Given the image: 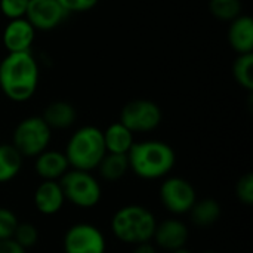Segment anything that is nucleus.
<instances>
[{
    "mask_svg": "<svg viewBox=\"0 0 253 253\" xmlns=\"http://www.w3.org/2000/svg\"><path fill=\"white\" fill-rule=\"evenodd\" d=\"M39 86V65L31 52H10L0 62V89L13 102L28 101Z\"/></svg>",
    "mask_w": 253,
    "mask_h": 253,
    "instance_id": "f257e3e1",
    "label": "nucleus"
},
{
    "mask_svg": "<svg viewBox=\"0 0 253 253\" xmlns=\"http://www.w3.org/2000/svg\"><path fill=\"white\" fill-rule=\"evenodd\" d=\"M129 169L141 179L154 181L165 178L175 166L173 148L163 141L135 142L127 153Z\"/></svg>",
    "mask_w": 253,
    "mask_h": 253,
    "instance_id": "f03ea898",
    "label": "nucleus"
},
{
    "mask_svg": "<svg viewBox=\"0 0 253 253\" xmlns=\"http://www.w3.org/2000/svg\"><path fill=\"white\" fill-rule=\"evenodd\" d=\"M157 219L153 212L141 205L120 208L111 218V231L117 240L126 245L147 243L153 239Z\"/></svg>",
    "mask_w": 253,
    "mask_h": 253,
    "instance_id": "7ed1b4c3",
    "label": "nucleus"
},
{
    "mask_svg": "<svg viewBox=\"0 0 253 253\" xmlns=\"http://www.w3.org/2000/svg\"><path fill=\"white\" fill-rule=\"evenodd\" d=\"M105 153L102 130L96 126H83L77 129L68 139L64 151L70 169L86 172L96 169Z\"/></svg>",
    "mask_w": 253,
    "mask_h": 253,
    "instance_id": "20e7f679",
    "label": "nucleus"
},
{
    "mask_svg": "<svg viewBox=\"0 0 253 253\" xmlns=\"http://www.w3.org/2000/svg\"><path fill=\"white\" fill-rule=\"evenodd\" d=\"M58 182L62 188L65 202H70L76 208L92 209L101 202V185L90 172L68 169Z\"/></svg>",
    "mask_w": 253,
    "mask_h": 253,
    "instance_id": "39448f33",
    "label": "nucleus"
},
{
    "mask_svg": "<svg viewBox=\"0 0 253 253\" xmlns=\"http://www.w3.org/2000/svg\"><path fill=\"white\" fill-rule=\"evenodd\" d=\"M52 138V129L40 116H31L21 120L12 135V145L22 157H36L47 150Z\"/></svg>",
    "mask_w": 253,
    "mask_h": 253,
    "instance_id": "423d86ee",
    "label": "nucleus"
},
{
    "mask_svg": "<svg viewBox=\"0 0 253 253\" xmlns=\"http://www.w3.org/2000/svg\"><path fill=\"white\" fill-rule=\"evenodd\" d=\"M119 122L133 133L151 132L162 123V110L150 99H135L122 108Z\"/></svg>",
    "mask_w": 253,
    "mask_h": 253,
    "instance_id": "0eeeda50",
    "label": "nucleus"
},
{
    "mask_svg": "<svg viewBox=\"0 0 253 253\" xmlns=\"http://www.w3.org/2000/svg\"><path fill=\"white\" fill-rule=\"evenodd\" d=\"M160 200L166 211L173 215L188 213L197 200L193 184L179 176H170L160 185Z\"/></svg>",
    "mask_w": 253,
    "mask_h": 253,
    "instance_id": "6e6552de",
    "label": "nucleus"
},
{
    "mask_svg": "<svg viewBox=\"0 0 253 253\" xmlns=\"http://www.w3.org/2000/svg\"><path fill=\"white\" fill-rule=\"evenodd\" d=\"M64 253H105L107 243L102 231L92 224L71 225L62 240Z\"/></svg>",
    "mask_w": 253,
    "mask_h": 253,
    "instance_id": "1a4fd4ad",
    "label": "nucleus"
},
{
    "mask_svg": "<svg viewBox=\"0 0 253 253\" xmlns=\"http://www.w3.org/2000/svg\"><path fill=\"white\" fill-rule=\"evenodd\" d=\"M67 15L68 12L58 0H30L25 19L34 27L36 31H49L62 24Z\"/></svg>",
    "mask_w": 253,
    "mask_h": 253,
    "instance_id": "9d476101",
    "label": "nucleus"
},
{
    "mask_svg": "<svg viewBox=\"0 0 253 253\" xmlns=\"http://www.w3.org/2000/svg\"><path fill=\"white\" fill-rule=\"evenodd\" d=\"M36 30L25 18L9 19L7 25L3 30V44L10 52H30V47L34 42Z\"/></svg>",
    "mask_w": 253,
    "mask_h": 253,
    "instance_id": "9b49d317",
    "label": "nucleus"
},
{
    "mask_svg": "<svg viewBox=\"0 0 253 253\" xmlns=\"http://www.w3.org/2000/svg\"><path fill=\"white\" fill-rule=\"evenodd\" d=\"M156 246L163 251H175L182 248L188 242V228L179 219H165L157 222L153 239Z\"/></svg>",
    "mask_w": 253,
    "mask_h": 253,
    "instance_id": "f8f14e48",
    "label": "nucleus"
},
{
    "mask_svg": "<svg viewBox=\"0 0 253 253\" xmlns=\"http://www.w3.org/2000/svg\"><path fill=\"white\" fill-rule=\"evenodd\" d=\"M33 202L37 212L50 216L64 208L65 197L58 181H42L34 191Z\"/></svg>",
    "mask_w": 253,
    "mask_h": 253,
    "instance_id": "ddd939ff",
    "label": "nucleus"
},
{
    "mask_svg": "<svg viewBox=\"0 0 253 253\" xmlns=\"http://www.w3.org/2000/svg\"><path fill=\"white\" fill-rule=\"evenodd\" d=\"M34 159V170L43 181H59L70 169L65 154L58 150H44Z\"/></svg>",
    "mask_w": 253,
    "mask_h": 253,
    "instance_id": "4468645a",
    "label": "nucleus"
},
{
    "mask_svg": "<svg viewBox=\"0 0 253 253\" xmlns=\"http://www.w3.org/2000/svg\"><path fill=\"white\" fill-rule=\"evenodd\" d=\"M228 42L239 53H253V19L249 15H240L230 22Z\"/></svg>",
    "mask_w": 253,
    "mask_h": 253,
    "instance_id": "2eb2a0df",
    "label": "nucleus"
},
{
    "mask_svg": "<svg viewBox=\"0 0 253 253\" xmlns=\"http://www.w3.org/2000/svg\"><path fill=\"white\" fill-rule=\"evenodd\" d=\"M77 117V111L73 104L67 101H55L50 102L44 111L42 119L44 123L53 130V129H68L74 125Z\"/></svg>",
    "mask_w": 253,
    "mask_h": 253,
    "instance_id": "dca6fc26",
    "label": "nucleus"
},
{
    "mask_svg": "<svg viewBox=\"0 0 253 253\" xmlns=\"http://www.w3.org/2000/svg\"><path fill=\"white\" fill-rule=\"evenodd\" d=\"M133 132H130L125 125L120 122H116L110 125L105 130H102L104 136V144L107 153H114V154H127L132 145L135 144L133 139Z\"/></svg>",
    "mask_w": 253,
    "mask_h": 253,
    "instance_id": "f3484780",
    "label": "nucleus"
},
{
    "mask_svg": "<svg viewBox=\"0 0 253 253\" xmlns=\"http://www.w3.org/2000/svg\"><path fill=\"white\" fill-rule=\"evenodd\" d=\"M188 213H190V218L194 225L205 228V227H211L219 221L222 209L216 200L202 199V200H196V203L193 205V208L190 209Z\"/></svg>",
    "mask_w": 253,
    "mask_h": 253,
    "instance_id": "a211bd4d",
    "label": "nucleus"
},
{
    "mask_svg": "<svg viewBox=\"0 0 253 253\" xmlns=\"http://www.w3.org/2000/svg\"><path fill=\"white\" fill-rule=\"evenodd\" d=\"M99 175L102 179L108 182L120 181L130 169H129V160L127 154H114V153H105L102 160L99 162L98 168Z\"/></svg>",
    "mask_w": 253,
    "mask_h": 253,
    "instance_id": "6ab92c4d",
    "label": "nucleus"
},
{
    "mask_svg": "<svg viewBox=\"0 0 253 253\" xmlns=\"http://www.w3.org/2000/svg\"><path fill=\"white\" fill-rule=\"evenodd\" d=\"M22 156L12 144H0V184L18 176L22 168Z\"/></svg>",
    "mask_w": 253,
    "mask_h": 253,
    "instance_id": "aec40b11",
    "label": "nucleus"
},
{
    "mask_svg": "<svg viewBox=\"0 0 253 253\" xmlns=\"http://www.w3.org/2000/svg\"><path fill=\"white\" fill-rule=\"evenodd\" d=\"M234 80L246 90H253V53L239 55L233 64Z\"/></svg>",
    "mask_w": 253,
    "mask_h": 253,
    "instance_id": "412c9836",
    "label": "nucleus"
},
{
    "mask_svg": "<svg viewBox=\"0 0 253 253\" xmlns=\"http://www.w3.org/2000/svg\"><path fill=\"white\" fill-rule=\"evenodd\" d=\"M242 0H209L211 13L221 21L231 22L242 15Z\"/></svg>",
    "mask_w": 253,
    "mask_h": 253,
    "instance_id": "4be33fe9",
    "label": "nucleus"
},
{
    "mask_svg": "<svg viewBox=\"0 0 253 253\" xmlns=\"http://www.w3.org/2000/svg\"><path fill=\"white\" fill-rule=\"evenodd\" d=\"M12 239L27 251V249H31V248H34L37 245V242H39V230L30 222H19L16 225V230H15Z\"/></svg>",
    "mask_w": 253,
    "mask_h": 253,
    "instance_id": "5701e85b",
    "label": "nucleus"
},
{
    "mask_svg": "<svg viewBox=\"0 0 253 253\" xmlns=\"http://www.w3.org/2000/svg\"><path fill=\"white\" fill-rule=\"evenodd\" d=\"M234 191H236V197L239 199L240 203H243L246 206L253 205V175L251 172H248L239 178Z\"/></svg>",
    "mask_w": 253,
    "mask_h": 253,
    "instance_id": "b1692460",
    "label": "nucleus"
},
{
    "mask_svg": "<svg viewBox=\"0 0 253 253\" xmlns=\"http://www.w3.org/2000/svg\"><path fill=\"white\" fill-rule=\"evenodd\" d=\"M18 224H19V221H18V216L15 215V212L7 208L0 206V240L12 239Z\"/></svg>",
    "mask_w": 253,
    "mask_h": 253,
    "instance_id": "393cba45",
    "label": "nucleus"
},
{
    "mask_svg": "<svg viewBox=\"0 0 253 253\" xmlns=\"http://www.w3.org/2000/svg\"><path fill=\"white\" fill-rule=\"evenodd\" d=\"M30 0H0V12L7 19L25 18Z\"/></svg>",
    "mask_w": 253,
    "mask_h": 253,
    "instance_id": "a878e982",
    "label": "nucleus"
},
{
    "mask_svg": "<svg viewBox=\"0 0 253 253\" xmlns=\"http://www.w3.org/2000/svg\"><path fill=\"white\" fill-rule=\"evenodd\" d=\"M61 6L68 12H87L93 9L99 0H58Z\"/></svg>",
    "mask_w": 253,
    "mask_h": 253,
    "instance_id": "bb28decb",
    "label": "nucleus"
},
{
    "mask_svg": "<svg viewBox=\"0 0 253 253\" xmlns=\"http://www.w3.org/2000/svg\"><path fill=\"white\" fill-rule=\"evenodd\" d=\"M0 253H27V251L19 246L13 239L0 240Z\"/></svg>",
    "mask_w": 253,
    "mask_h": 253,
    "instance_id": "cd10ccee",
    "label": "nucleus"
},
{
    "mask_svg": "<svg viewBox=\"0 0 253 253\" xmlns=\"http://www.w3.org/2000/svg\"><path fill=\"white\" fill-rule=\"evenodd\" d=\"M132 253H157V249H156V246H153L150 242H147V243L135 245Z\"/></svg>",
    "mask_w": 253,
    "mask_h": 253,
    "instance_id": "c85d7f7f",
    "label": "nucleus"
},
{
    "mask_svg": "<svg viewBox=\"0 0 253 253\" xmlns=\"http://www.w3.org/2000/svg\"><path fill=\"white\" fill-rule=\"evenodd\" d=\"M170 253H193L190 249H187L185 246H182V248H178V249H175V251H170Z\"/></svg>",
    "mask_w": 253,
    "mask_h": 253,
    "instance_id": "c756f323",
    "label": "nucleus"
},
{
    "mask_svg": "<svg viewBox=\"0 0 253 253\" xmlns=\"http://www.w3.org/2000/svg\"><path fill=\"white\" fill-rule=\"evenodd\" d=\"M202 253H218V252H211V251H209V252H202Z\"/></svg>",
    "mask_w": 253,
    "mask_h": 253,
    "instance_id": "7c9ffc66",
    "label": "nucleus"
}]
</instances>
